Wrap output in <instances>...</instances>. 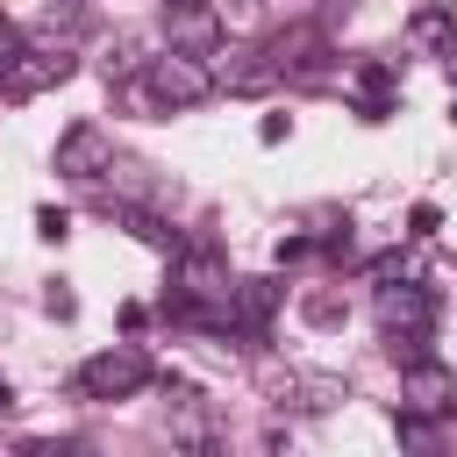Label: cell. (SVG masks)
<instances>
[{
    "instance_id": "obj_1",
    "label": "cell",
    "mask_w": 457,
    "mask_h": 457,
    "mask_svg": "<svg viewBox=\"0 0 457 457\" xmlns=\"http://www.w3.org/2000/svg\"><path fill=\"white\" fill-rule=\"evenodd\" d=\"M207 93H214V71H207L200 57L164 50V57H150L143 79L129 86V107H143V114H171V107H200Z\"/></svg>"
},
{
    "instance_id": "obj_2",
    "label": "cell",
    "mask_w": 457,
    "mask_h": 457,
    "mask_svg": "<svg viewBox=\"0 0 457 457\" xmlns=\"http://www.w3.org/2000/svg\"><path fill=\"white\" fill-rule=\"evenodd\" d=\"M371 314H378V336H386V350H393V357H421V343H428V328H436V300H428V286H414V278H393V271H386V286H378Z\"/></svg>"
},
{
    "instance_id": "obj_3",
    "label": "cell",
    "mask_w": 457,
    "mask_h": 457,
    "mask_svg": "<svg viewBox=\"0 0 457 457\" xmlns=\"http://www.w3.org/2000/svg\"><path fill=\"white\" fill-rule=\"evenodd\" d=\"M143 386H150V357L136 343H114V350H100V357L79 364V393L86 400H129Z\"/></svg>"
},
{
    "instance_id": "obj_4",
    "label": "cell",
    "mask_w": 457,
    "mask_h": 457,
    "mask_svg": "<svg viewBox=\"0 0 457 457\" xmlns=\"http://www.w3.org/2000/svg\"><path fill=\"white\" fill-rule=\"evenodd\" d=\"M57 179H71V186H100L107 179V164H114V143H107V129L100 121H71L64 136H57Z\"/></svg>"
},
{
    "instance_id": "obj_5",
    "label": "cell",
    "mask_w": 457,
    "mask_h": 457,
    "mask_svg": "<svg viewBox=\"0 0 457 457\" xmlns=\"http://www.w3.org/2000/svg\"><path fill=\"white\" fill-rule=\"evenodd\" d=\"M164 43L179 57H221V14H214V0H164Z\"/></svg>"
},
{
    "instance_id": "obj_6",
    "label": "cell",
    "mask_w": 457,
    "mask_h": 457,
    "mask_svg": "<svg viewBox=\"0 0 457 457\" xmlns=\"http://www.w3.org/2000/svg\"><path fill=\"white\" fill-rule=\"evenodd\" d=\"M400 407L407 414H421V421H457V371H443V364H428V357H407V371H400Z\"/></svg>"
},
{
    "instance_id": "obj_7",
    "label": "cell",
    "mask_w": 457,
    "mask_h": 457,
    "mask_svg": "<svg viewBox=\"0 0 457 457\" xmlns=\"http://www.w3.org/2000/svg\"><path fill=\"white\" fill-rule=\"evenodd\" d=\"M64 79H71V50H21L14 71L0 79V93L7 100H36L43 86H64Z\"/></svg>"
},
{
    "instance_id": "obj_8",
    "label": "cell",
    "mask_w": 457,
    "mask_h": 457,
    "mask_svg": "<svg viewBox=\"0 0 457 457\" xmlns=\"http://www.w3.org/2000/svg\"><path fill=\"white\" fill-rule=\"evenodd\" d=\"M107 200H114V207H164V200H171V186H164L150 164L114 157V164H107Z\"/></svg>"
},
{
    "instance_id": "obj_9",
    "label": "cell",
    "mask_w": 457,
    "mask_h": 457,
    "mask_svg": "<svg viewBox=\"0 0 457 457\" xmlns=\"http://www.w3.org/2000/svg\"><path fill=\"white\" fill-rule=\"evenodd\" d=\"M278 278H236L228 286V321L243 328V336H264L271 328V314H278Z\"/></svg>"
},
{
    "instance_id": "obj_10",
    "label": "cell",
    "mask_w": 457,
    "mask_h": 457,
    "mask_svg": "<svg viewBox=\"0 0 457 457\" xmlns=\"http://www.w3.org/2000/svg\"><path fill=\"white\" fill-rule=\"evenodd\" d=\"M314 50H321V29H307V21L264 43V57H271V71H278V79H286V71H314Z\"/></svg>"
},
{
    "instance_id": "obj_11",
    "label": "cell",
    "mask_w": 457,
    "mask_h": 457,
    "mask_svg": "<svg viewBox=\"0 0 457 457\" xmlns=\"http://www.w3.org/2000/svg\"><path fill=\"white\" fill-rule=\"evenodd\" d=\"M228 57H236V64H221V86H228V93H264V86L278 79L264 50H228Z\"/></svg>"
},
{
    "instance_id": "obj_12",
    "label": "cell",
    "mask_w": 457,
    "mask_h": 457,
    "mask_svg": "<svg viewBox=\"0 0 457 457\" xmlns=\"http://www.w3.org/2000/svg\"><path fill=\"white\" fill-rule=\"evenodd\" d=\"M357 93H364L357 114L364 121H386L393 114V64H357Z\"/></svg>"
},
{
    "instance_id": "obj_13",
    "label": "cell",
    "mask_w": 457,
    "mask_h": 457,
    "mask_svg": "<svg viewBox=\"0 0 457 457\" xmlns=\"http://www.w3.org/2000/svg\"><path fill=\"white\" fill-rule=\"evenodd\" d=\"M407 43H414V50H428V57H436V50H450V43H457V21H450V14H443V7H421V14H414V21H407Z\"/></svg>"
},
{
    "instance_id": "obj_14",
    "label": "cell",
    "mask_w": 457,
    "mask_h": 457,
    "mask_svg": "<svg viewBox=\"0 0 457 457\" xmlns=\"http://www.w3.org/2000/svg\"><path fill=\"white\" fill-rule=\"evenodd\" d=\"M36 236H43V243H64V236H71V214H64V207H36Z\"/></svg>"
},
{
    "instance_id": "obj_15",
    "label": "cell",
    "mask_w": 457,
    "mask_h": 457,
    "mask_svg": "<svg viewBox=\"0 0 457 457\" xmlns=\"http://www.w3.org/2000/svg\"><path fill=\"white\" fill-rule=\"evenodd\" d=\"M436 228H443V207L436 200H414L407 207V236H436Z\"/></svg>"
},
{
    "instance_id": "obj_16",
    "label": "cell",
    "mask_w": 457,
    "mask_h": 457,
    "mask_svg": "<svg viewBox=\"0 0 457 457\" xmlns=\"http://www.w3.org/2000/svg\"><path fill=\"white\" fill-rule=\"evenodd\" d=\"M21 50H29V36H21V29H14L7 14H0V79L14 71V57H21Z\"/></svg>"
},
{
    "instance_id": "obj_17",
    "label": "cell",
    "mask_w": 457,
    "mask_h": 457,
    "mask_svg": "<svg viewBox=\"0 0 457 457\" xmlns=\"http://www.w3.org/2000/svg\"><path fill=\"white\" fill-rule=\"evenodd\" d=\"M307 321H314V328H336V321H343V307H336L328 293H314V300H307Z\"/></svg>"
},
{
    "instance_id": "obj_18",
    "label": "cell",
    "mask_w": 457,
    "mask_h": 457,
    "mask_svg": "<svg viewBox=\"0 0 457 457\" xmlns=\"http://www.w3.org/2000/svg\"><path fill=\"white\" fill-rule=\"evenodd\" d=\"M286 136H293L286 114H264V121H257V143H286Z\"/></svg>"
},
{
    "instance_id": "obj_19",
    "label": "cell",
    "mask_w": 457,
    "mask_h": 457,
    "mask_svg": "<svg viewBox=\"0 0 457 457\" xmlns=\"http://www.w3.org/2000/svg\"><path fill=\"white\" fill-rule=\"evenodd\" d=\"M300 257H314V236H286L278 243V264H300Z\"/></svg>"
},
{
    "instance_id": "obj_20",
    "label": "cell",
    "mask_w": 457,
    "mask_h": 457,
    "mask_svg": "<svg viewBox=\"0 0 457 457\" xmlns=\"http://www.w3.org/2000/svg\"><path fill=\"white\" fill-rule=\"evenodd\" d=\"M43 307H50V314H57V321H71V307H79V300H71V293H64V286H50V293H43Z\"/></svg>"
},
{
    "instance_id": "obj_21",
    "label": "cell",
    "mask_w": 457,
    "mask_h": 457,
    "mask_svg": "<svg viewBox=\"0 0 457 457\" xmlns=\"http://www.w3.org/2000/svg\"><path fill=\"white\" fill-rule=\"evenodd\" d=\"M7 407H14V386H7V378H0V414H7Z\"/></svg>"
},
{
    "instance_id": "obj_22",
    "label": "cell",
    "mask_w": 457,
    "mask_h": 457,
    "mask_svg": "<svg viewBox=\"0 0 457 457\" xmlns=\"http://www.w3.org/2000/svg\"><path fill=\"white\" fill-rule=\"evenodd\" d=\"M450 121H457V100H450Z\"/></svg>"
}]
</instances>
